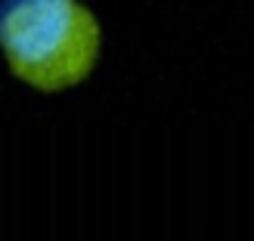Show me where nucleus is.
<instances>
[{
  "mask_svg": "<svg viewBox=\"0 0 254 241\" xmlns=\"http://www.w3.org/2000/svg\"><path fill=\"white\" fill-rule=\"evenodd\" d=\"M0 49L12 78L37 93H62L93 74L103 28L81 0H3Z\"/></svg>",
  "mask_w": 254,
  "mask_h": 241,
  "instance_id": "nucleus-1",
  "label": "nucleus"
}]
</instances>
